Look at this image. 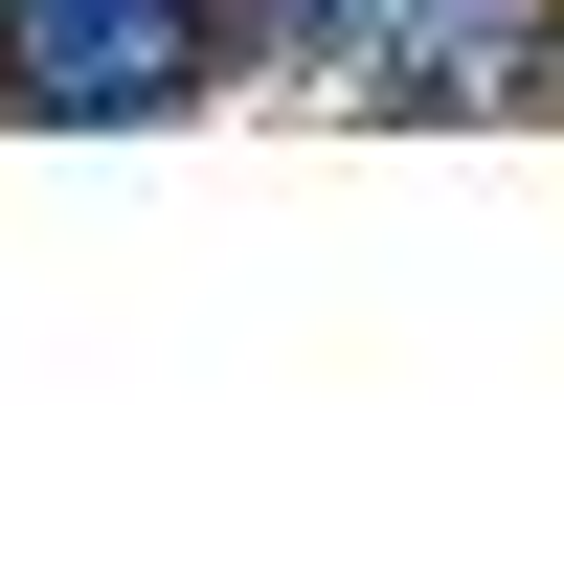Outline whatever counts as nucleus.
<instances>
[{
    "mask_svg": "<svg viewBox=\"0 0 564 564\" xmlns=\"http://www.w3.org/2000/svg\"><path fill=\"white\" fill-rule=\"evenodd\" d=\"M226 90V0H0V113L45 135H159Z\"/></svg>",
    "mask_w": 564,
    "mask_h": 564,
    "instance_id": "obj_1",
    "label": "nucleus"
},
{
    "mask_svg": "<svg viewBox=\"0 0 564 564\" xmlns=\"http://www.w3.org/2000/svg\"><path fill=\"white\" fill-rule=\"evenodd\" d=\"M361 113L406 135H497V113H564V0H361Z\"/></svg>",
    "mask_w": 564,
    "mask_h": 564,
    "instance_id": "obj_2",
    "label": "nucleus"
},
{
    "mask_svg": "<svg viewBox=\"0 0 564 564\" xmlns=\"http://www.w3.org/2000/svg\"><path fill=\"white\" fill-rule=\"evenodd\" d=\"M226 68H294V90H339V68H361V0H226Z\"/></svg>",
    "mask_w": 564,
    "mask_h": 564,
    "instance_id": "obj_3",
    "label": "nucleus"
}]
</instances>
